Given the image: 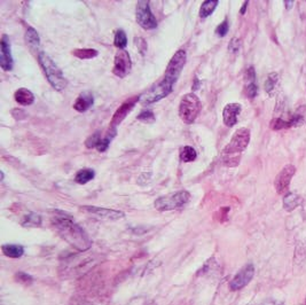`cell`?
Returning a JSON list of instances; mask_svg holds the SVG:
<instances>
[{
    "label": "cell",
    "mask_w": 306,
    "mask_h": 305,
    "mask_svg": "<svg viewBox=\"0 0 306 305\" xmlns=\"http://www.w3.org/2000/svg\"><path fill=\"white\" fill-rule=\"evenodd\" d=\"M303 197L300 196L298 194H295V193H287L286 195H284L283 197V208L286 209L287 211H293L296 209L297 207H300V205L303 203Z\"/></svg>",
    "instance_id": "obj_21"
},
{
    "label": "cell",
    "mask_w": 306,
    "mask_h": 305,
    "mask_svg": "<svg viewBox=\"0 0 306 305\" xmlns=\"http://www.w3.org/2000/svg\"><path fill=\"white\" fill-rule=\"evenodd\" d=\"M137 22L145 30H154L157 28V20L153 14L149 1L146 0H139L137 2Z\"/></svg>",
    "instance_id": "obj_8"
},
{
    "label": "cell",
    "mask_w": 306,
    "mask_h": 305,
    "mask_svg": "<svg viewBox=\"0 0 306 305\" xmlns=\"http://www.w3.org/2000/svg\"><path fill=\"white\" fill-rule=\"evenodd\" d=\"M39 65H40L42 72H44L46 78H47L48 83L52 85L53 88L56 91L65 90L68 85V80L63 75L62 70L59 68L58 65L53 61L51 56L46 54L45 52H40L37 56Z\"/></svg>",
    "instance_id": "obj_2"
},
{
    "label": "cell",
    "mask_w": 306,
    "mask_h": 305,
    "mask_svg": "<svg viewBox=\"0 0 306 305\" xmlns=\"http://www.w3.org/2000/svg\"><path fill=\"white\" fill-rule=\"evenodd\" d=\"M94 177H95L94 170L84 168L76 173V176H75V182L79 184V185H85V184L91 182Z\"/></svg>",
    "instance_id": "obj_25"
},
{
    "label": "cell",
    "mask_w": 306,
    "mask_h": 305,
    "mask_svg": "<svg viewBox=\"0 0 306 305\" xmlns=\"http://www.w3.org/2000/svg\"><path fill=\"white\" fill-rule=\"evenodd\" d=\"M65 261H66V265L61 271L66 272V274H67V272H71L70 275L73 276L74 272H78V271L81 272V269L86 268L87 263H90L91 261H94V260H93V257L79 258L78 256H74L73 258H68V260H65Z\"/></svg>",
    "instance_id": "obj_17"
},
{
    "label": "cell",
    "mask_w": 306,
    "mask_h": 305,
    "mask_svg": "<svg viewBox=\"0 0 306 305\" xmlns=\"http://www.w3.org/2000/svg\"><path fill=\"white\" fill-rule=\"evenodd\" d=\"M248 3H249V1H244V2H243V6H242V7H241V9H240V13L242 14V15H243V14L245 13V10H247Z\"/></svg>",
    "instance_id": "obj_39"
},
{
    "label": "cell",
    "mask_w": 306,
    "mask_h": 305,
    "mask_svg": "<svg viewBox=\"0 0 306 305\" xmlns=\"http://www.w3.org/2000/svg\"><path fill=\"white\" fill-rule=\"evenodd\" d=\"M52 225L56 229L59 235L67 241L70 246L80 253H85L90 249L92 241L88 234L79 224H77L67 212L56 210L52 216Z\"/></svg>",
    "instance_id": "obj_1"
},
{
    "label": "cell",
    "mask_w": 306,
    "mask_h": 305,
    "mask_svg": "<svg viewBox=\"0 0 306 305\" xmlns=\"http://www.w3.org/2000/svg\"><path fill=\"white\" fill-rule=\"evenodd\" d=\"M255 276V267L254 264L249 263L244 265L240 271H238L235 276L230 282V288L236 292V290L243 289L245 286H248L251 282V280Z\"/></svg>",
    "instance_id": "obj_10"
},
{
    "label": "cell",
    "mask_w": 306,
    "mask_h": 305,
    "mask_svg": "<svg viewBox=\"0 0 306 305\" xmlns=\"http://www.w3.org/2000/svg\"><path fill=\"white\" fill-rule=\"evenodd\" d=\"M94 104V97L91 92L85 91L78 95L76 101L74 102V109L78 113H85Z\"/></svg>",
    "instance_id": "obj_18"
},
{
    "label": "cell",
    "mask_w": 306,
    "mask_h": 305,
    "mask_svg": "<svg viewBox=\"0 0 306 305\" xmlns=\"http://www.w3.org/2000/svg\"><path fill=\"white\" fill-rule=\"evenodd\" d=\"M180 159L185 163L193 162L197 157V152L191 146H185L180 150Z\"/></svg>",
    "instance_id": "obj_30"
},
{
    "label": "cell",
    "mask_w": 306,
    "mask_h": 305,
    "mask_svg": "<svg viewBox=\"0 0 306 305\" xmlns=\"http://www.w3.org/2000/svg\"><path fill=\"white\" fill-rule=\"evenodd\" d=\"M240 47H241V41H240V39L233 38L232 40H230V45H229L230 51H232V52H237L238 49H240Z\"/></svg>",
    "instance_id": "obj_38"
},
{
    "label": "cell",
    "mask_w": 306,
    "mask_h": 305,
    "mask_svg": "<svg viewBox=\"0 0 306 305\" xmlns=\"http://www.w3.org/2000/svg\"><path fill=\"white\" fill-rule=\"evenodd\" d=\"M15 279L17 280V281L23 283V285H26V286H30L34 281L33 276L29 275L26 272H17L15 274Z\"/></svg>",
    "instance_id": "obj_34"
},
{
    "label": "cell",
    "mask_w": 306,
    "mask_h": 305,
    "mask_svg": "<svg viewBox=\"0 0 306 305\" xmlns=\"http://www.w3.org/2000/svg\"><path fill=\"white\" fill-rule=\"evenodd\" d=\"M271 129L274 131L287 130L290 129V125L289 123H288V120H284L282 118H280V117H277V118H274L271 120Z\"/></svg>",
    "instance_id": "obj_32"
},
{
    "label": "cell",
    "mask_w": 306,
    "mask_h": 305,
    "mask_svg": "<svg viewBox=\"0 0 306 305\" xmlns=\"http://www.w3.org/2000/svg\"><path fill=\"white\" fill-rule=\"evenodd\" d=\"M138 119L144 123H154L156 117L154 115V113H153L152 111H144V112H141L140 115L138 116Z\"/></svg>",
    "instance_id": "obj_35"
},
{
    "label": "cell",
    "mask_w": 306,
    "mask_h": 305,
    "mask_svg": "<svg viewBox=\"0 0 306 305\" xmlns=\"http://www.w3.org/2000/svg\"><path fill=\"white\" fill-rule=\"evenodd\" d=\"M173 86L168 80H165L163 78L162 80H159L157 84L153 85L148 91H146L144 94L140 95V102L142 105H152L155 104L162 99L168 97L169 94L172 93Z\"/></svg>",
    "instance_id": "obj_5"
},
{
    "label": "cell",
    "mask_w": 306,
    "mask_h": 305,
    "mask_svg": "<svg viewBox=\"0 0 306 305\" xmlns=\"http://www.w3.org/2000/svg\"><path fill=\"white\" fill-rule=\"evenodd\" d=\"M1 250L5 256L9 258H20L23 256L24 248L21 244H12L7 243L1 247Z\"/></svg>",
    "instance_id": "obj_23"
},
{
    "label": "cell",
    "mask_w": 306,
    "mask_h": 305,
    "mask_svg": "<svg viewBox=\"0 0 306 305\" xmlns=\"http://www.w3.org/2000/svg\"><path fill=\"white\" fill-rule=\"evenodd\" d=\"M284 3H286V8H288V9H290L291 7L294 6V3H295V1H293V0H288V1H284Z\"/></svg>",
    "instance_id": "obj_40"
},
{
    "label": "cell",
    "mask_w": 306,
    "mask_h": 305,
    "mask_svg": "<svg viewBox=\"0 0 306 305\" xmlns=\"http://www.w3.org/2000/svg\"><path fill=\"white\" fill-rule=\"evenodd\" d=\"M81 210L87 212L88 215L94 216V217L107 219V221H118L125 217V214L123 211L114 210V209H107V208H99V207H92V205H86V207L81 208Z\"/></svg>",
    "instance_id": "obj_12"
},
{
    "label": "cell",
    "mask_w": 306,
    "mask_h": 305,
    "mask_svg": "<svg viewBox=\"0 0 306 305\" xmlns=\"http://www.w3.org/2000/svg\"><path fill=\"white\" fill-rule=\"evenodd\" d=\"M1 55H0V67L5 72H10L13 69L14 61L10 51V41L7 35H2L1 37Z\"/></svg>",
    "instance_id": "obj_14"
},
{
    "label": "cell",
    "mask_w": 306,
    "mask_h": 305,
    "mask_svg": "<svg viewBox=\"0 0 306 305\" xmlns=\"http://www.w3.org/2000/svg\"><path fill=\"white\" fill-rule=\"evenodd\" d=\"M242 106L236 102L225 106L223 111V120L227 127H233L237 123L238 115L241 114Z\"/></svg>",
    "instance_id": "obj_15"
},
{
    "label": "cell",
    "mask_w": 306,
    "mask_h": 305,
    "mask_svg": "<svg viewBox=\"0 0 306 305\" xmlns=\"http://www.w3.org/2000/svg\"><path fill=\"white\" fill-rule=\"evenodd\" d=\"M114 45L119 49H125L127 46V37L123 29H118L116 31L115 37H114Z\"/></svg>",
    "instance_id": "obj_31"
},
{
    "label": "cell",
    "mask_w": 306,
    "mask_h": 305,
    "mask_svg": "<svg viewBox=\"0 0 306 305\" xmlns=\"http://www.w3.org/2000/svg\"><path fill=\"white\" fill-rule=\"evenodd\" d=\"M26 42L27 45L31 48V51H38L39 46H40V37L35 28L28 27L26 30Z\"/></svg>",
    "instance_id": "obj_22"
},
{
    "label": "cell",
    "mask_w": 306,
    "mask_h": 305,
    "mask_svg": "<svg viewBox=\"0 0 306 305\" xmlns=\"http://www.w3.org/2000/svg\"><path fill=\"white\" fill-rule=\"evenodd\" d=\"M244 93L249 99H255L258 94V86L256 83V72L254 67H249L244 75Z\"/></svg>",
    "instance_id": "obj_16"
},
{
    "label": "cell",
    "mask_w": 306,
    "mask_h": 305,
    "mask_svg": "<svg viewBox=\"0 0 306 305\" xmlns=\"http://www.w3.org/2000/svg\"><path fill=\"white\" fill-rule=\"evenodd\" d=\"M116 132H117V129H112V127H110L108 133H107L103 138H101V140L99 141V144L97 146L98 152H106L107 150H108V147L110 146V143H112L114 137L116 136Z\"/></svg>",
    "instance_id": "obj_28"
},
{
    "label": "cell",
    "mask_w": 306,
    "mask_h": 305,
    "mask_svg": "<svg viewBox=\"0 0 306 305\" xmlns=\"http://www.w3.org/2000/svg\"><path fill=\"white\" fill-rule=\"evenodd\" d=\"M138 101H140V97L131 98L130 100L122 104V106L115 112L112 120H110V127H112V129H117V126L125 119V117L129 115V113L134 108V106H136Z\"/></svg>",
    "instance_id": "obj_13"
},
{
    "label": "cell",
    "mask_w": 306,
    "mask_h": 305,
    "mask_svg": "<svg viewBox=\"0 0 306 305\" xmlns=\"http://www.w3.org/2000/svg\"><path fill=\"white\" fill-rule=\"evenodd\" d=\"M100 140H101V132L100 131H97V132L91 134V136L87 138L86 141H85V146L90 148V150H92V148H97Z\"/></svg>",
    "instance_id": "obj_33"
},
{
    "label": "cell",
    "mask_w": 306,
    "mask_h": 305,
    "mask_svg": "<svg viewBox=\"0 0 306 305\" xmlns=\"http://www.w3.org/2000/svg\"><path fill=\"white\" fill-rule=\"evenodd\" d=\"M218 3H219L218 0H206V1L202 3V6H201L200 16L205 19V17L211 15V14L215 12L217 6H218Z\"/></svg>",
    "instance_id": "obj_29"
},
{
    "label": "cell",
    "mask_w": 306,
    "mask_h": 305,
    "mask_svg": "<svg viewBox=\"0 0 306 305\" xmlns=\"http://www.w3.org/2000/svg\"><path fill=\"white\" fill-rule=\"evenodd\" d=\"M202 104L196 94L187 93L181 99L179 105V116L184 123L193 124L200 115Z\"/></svg>",
    "instance_id": "obj_3"
},
{
    "label": "cell",
    "mask_w": 306,
    "mask_h": 305,
    "mask_svg": "<svg viewBox=\"0 0 306 305\" xmlns=\"http://www.w3.org/2000/svg\"><path fill=\"white\" fill-rule=\"evenodd\" d=\"M134 40H136V45L138 46L139 47V51H140V53L142 55H145V53L147 52V48H148V46H147V42H146V40L144 38H136L134 39Z\"/></svg>",
    "instance_id": "obj_37"
},
{
    "label": "cell",
    "mask_w": 306,
    "mask_h": 305,
    "mask_svg": "<svg viewBox=\"0 0 306 305\" xmlns=\"http://www.w3.org/2000/svg\"><path fill=\"white\" fill-rule=\"evenodd\" d=\"M73 55L79 60H91L97 58L99 52L94 48H76L73 51Z\"/></svg>",
    "instance_id": "obj_26"
},
{
    "label": "cell",
    "mask_w": 306,
    "mask_h": 305,
    "mask_svg": "<svg viewBox=\"0 0 306 305\" xmlns=\"http://www.w3.org/2000/svg\"><path fill=\"white\" fill-rule=\"evenodd\" d=\"M230 30V24H229V21L227 20H224L222 23L219 24L218 27L216 28V34L218 35L219 37H225L227 33H229Z\"/></svg>",
    "instance_id": "obj_36"
},
{
    "label": "cell",
    "mask_w": 306,
    "mask_h": 305,
    "mask_svg": "<svg viewBox=\"0 0 306 305\" xmlns=\"http://www.w3.org/2000/svg\"><path fill=\"white\" fill-rule=\"evenodd\" d=\"M191 200V194L187 191H179L173 194L164 195L155 201V208L158 211H170L174 209L183 208Z\"/></svg>",
    "instance_id": "obj_4"
},
{
    "label": "cell",
    "mask_w": 306,
    "mask_h": 305,
    "mask_svg": "<svg viewBox=\"0 0 306 305\" xmlns=\"http://www.w3.org/2000/svg\"><path fill=\"white\" fill-rule=\"evenodd\" d=\"M22 226L24 228H39V226H41L40 215L36 214V212H28L22 221Z\"/></svg>",
    "instance_id": "obj_27"
},
{
    "label": "cell",
    "mask_w": 306,
    "mask_h": 305,
    "mask_svg": "<svg viewBox=\"0 0 306 305\" xmlns=\"http://www.w3.org/2000/svg\"><path fill=\"white\" fill-rule=\"evenodd\" d=\"M251 139V133L250 130L247 129V127H241L235 131V133L233 134L232 139L229 144L226 145L225 148L223 150L224 155L226 156H232L235 154H240L243 151H245V148L248 147L249 143H250Z\"/></svg>",
    "instance_id": "obj_6"
},
{
    "label": "cell",
    "mask_w": 306,
    "mask_h": 305,
    "mask_svg": "<svg viewBox=\"0 0 306 305\" xmlns=\"http://www.w3.org/2000/svg\"><path fill=\"white\" fill-rule=\"evenodd\" d=\"M288 123H289L290 127H301L306 125V105L300 106L290 116Z\"/></svg>",
    "instance_id": "obj_19"
},
{
    "label": "cell",
    "mask_w": 306,
    "mask_h": 305,
    "mask_svg": "<svg viewBox=\"0 0 306 305\" xmlns=\"http://www.w3.org/2000/svg\"><path fill=\"white\" fill-rule=\"evenodd\" d=\"M296 173V166L293 164H287L283 166V169L279 172L276 176L275 182H274V187H275L276 191L281 195H286L289 190L291 179Z\"/></svg>",
    "instance_id": "obj_11"
},
{
    "label": "cell",
    "mask_w": 306,
    "mask_h": 305,
    "mask_svg": "<svg viewBox=\"0 0 306 305\" xmlns=\"http://www.w3.org/2000/svg\"><path fill=\"white\" fill-rule=\"evenodd\" d=\"M131 69H132V61H131L129 52L126 49H118L115 54V60H114V75L124 78L131 73Z\"/></svg>",
    "instance_id": "obj_9"
},
{
    "label": "cell",
    "mask_w": 306,
    "mask_h": 305,
    "mask_svg": "<svg viewBox=\"0 0 306 305\" xmlns=\"http://www.w3.org/2000/svg\"><path fill=\"white\" fill-rule=\"evenodd\" d=\"M14 98H15V101L17 104L22 106H30L33 105L35 101V95L33 92L24 87L19 88V90L15 92V94H14Z\"/></svg>",
    "instance_id": "obj_20"
},
{
    "label": "cell",
    "mask_w": 306,
    "mask_h": 305,
    "mask_svg": "<svg viewBox=\"0 0 306 305\" xmlns=\"http://www.w3.org/2000/svg\"><path fill=\"white\" fill-rule=\"evenodd\" d=\"M187 62V53L185 49H179L174 53L172 59L170 60L168 63V67L165 69L164 74V79L168 80L169 83L174 85L177 83V80L179 79V76L181 75L185 65Z\"/></svg>",
    "instance_id": "obj_7"
},
{
    "label": "cell",
    "mask_w": 306,
    "mask_h": 305,
    "mask_svg": "<svg viewBox=\"0 0 306 305\" xmlns=\"http://www.w3.org/2000/svg\"><path fill=\"white\" fill-rule=\"evenodd\" d=\"M280 83V75L277 73H271L265 80V91L268 95H274L279 87Z\"/></svg>",
    "instance_id": "obj_24"
}]
</instances>
